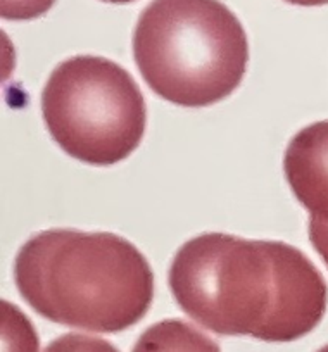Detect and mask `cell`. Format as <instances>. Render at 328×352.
Wrapping results in <instances>:
<instances>
[{
	"instance_id": "cell-9",
	"label": "cell",
	"mask_w": 328,
	"mask_h": 352,
	"mask_svg": "<svg viewBox=\"0 0 328 352\" xmlns=\"http://www.w3.org/2000/svg\"><path fill=\"white\" fill-rule=\"evenodd\" d=\"M56 0H0V14L11 21L35 19L45 14Z\"/></svg>"
},
{
	"instance_id": "cell-8",
	"label": "cell",
	"mask_w": 328,
	"mask_h": 352,
	"mask_svg": "<svg viewBox=\"0 0 328 352\" xmlns=\"http://www.w3.org/2000/svg\"><path fill=\"white\" fill-rule=\"evenodd\" d=\"M43 352H120L111 342L92 335L66 333L47 345Z\"/></svg>"
},
{
	"instance_id": "cell-3",
	"label": "cell",
	"mask_w": 328,
	"mask_h": 352,
	"mask_svg": "<svg viewBox=\"0 0 328 352\" xmlns=\"http://www.w3.org/2000/svg\"><path fill=\"white\" fill-rule=\"evenodd\" d=\"M133 57L159 97L206 107L239 87L249 43L237 16L219 0H152L135 28Z\"/></svg>"
},
{
	"instance_id": "cell-1",
	"label": "cell",
	"mask_w": 328,
	"mask_h": 352,
	"mask_svg": "<svg viewBox=\"0 0 328 352\" xmlns=\"http://www.w3.org/2000/svg\"><path fill=\"white\" fill-rule=\"evenodd\" d=\"M170 289L201 327L265 342L307 335L328 302L327 282L299 249L226 233L185 242L171 263Z\"/></svg>"
},
{
	"instance_id": "cell-5",
	"label": "cell",
	"mask_w": 328,
	"mask_h": 352,
	"mask_svg": "<svg viewBox=\"0 0 328 352\" xmlns=\"http://www.w3.org/2000/svg\"><path fill=\"white\" fill-rule=\"evenodd\" d=\"M283 171L311 218L328 223V121L303 128L290 140Z\"/></svg>"
},
{
	"instance_id": "cell-7",
	"label": "cell",
	"mask_w": 328,
	"mask_h": 352,
	"mask_svg": "<svg viewBox=\"0 0 328 352\" xmlns=\"http://www.w3.org/2000/svg\"><path fill=\"white\" fill-rule=\"evenodd\" d=\"M2 335H4V352H36L39 338L23 313L14 306L2 302Z\"/></svg>"
},
{
	"instance_id": "cell-2",
	"label": "cell",
	"mask_w": 328,
	"mask_h": 352,
	"mask_svg": "<svg viewBox=\"0 0 328 352\" xmlns=\"http://www.w3.org/2000/svg\"><path fill=\"white\" fill-rule=\"evenodd\" d=\"M14 280L23 299L43 318L99 333L137 324L154 299L151 264L114 233H39L19 250Z\"/></svg>"
},
{
	"instance_id": "cell-4",
	"label": "cell",
	"mask_w": 328,
	"mask_h": 352,
	"mask_svg": "<svg viewBox=\"0 0 328 352\" xmlns=\"http://www.w3.org/2000/svg\"><path fill=\"white\" fill-rule=\"evenodd\" d=\"M47 130L66 154L94 166L127 159L145 133V100L131 74L97 56H76L50 73L42 94Z\"/></svg>"
},
{
	"instance_id": "cell-6",
	"label": "cell",
	"mask_w": 328,
	"mask_h": 352,
	"mask_svg": "<svg viewBox=\"0 0 328 352\" xmlns=\"http://www.w3.org/2000/svg\"><path fill=\"white\" fill-rule=\"evenodd\" d=\"M131 352H221V349L190 323L164 320L149 327Z\"/></svg>"
},
{
	"instance_id": "cell-11",
	"label": "cell",
	"mask_w": 328,
	"mask_h": 352,
	"mask_svg": "<svg viewBox=\"0 0 328 352\" xmlns=\"http://www.w3.org/2000/svg\"><path fill=\"white\" fill-rule=\"evenodd\" d=\"M285 2H289V4H296V6H306V8L328 4V0H285Z\"/></svg>"
},
{
	"instance_id": "cell-10",
	"label": "cell",
	"mask_w": 328,
	"mask_h": 352,
	"mask_svg": "<svg viewBox=\"0 0 328 352\" xmlns=\"http://www.w3.org/2000/svg\"><path fill=\"white\" fill-rule=\"evenodd\" d=\"M309 239L314 250L321 256L328 268V223L320 219H309Z\"/></svg>"
},
{
	"instance_id": "cell-13",
	"label": "cell",
	"mask_w": 328,
	"mask_h": 352,
	"mask_svg": "<svg viewBox=\"0 0 328 352\" xmlns=\"http://www.w3.org/2000/svg\"><path fill=\"white\" fill-rule=\"evenodd\" d=\"M318 352H328V345H325V347H321Z\"/></svg>"
},
{
	"instance_id": "cell-12",
	"label": "cell",
	"mask_w": 328,
	"mask_h": 352,
	"mask_svg": "<svg viewBox=\"0 0 328 352\" xmlns=\"http://www.w3.org/2000/svg\"><path fill=\"white\" fill-rule=\"evenodd\" d=\"M104 2H111V4H130L133 0H104Z\"/></svg>"
}]
</instances>
